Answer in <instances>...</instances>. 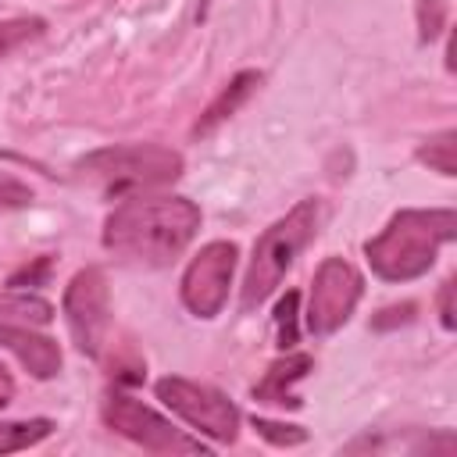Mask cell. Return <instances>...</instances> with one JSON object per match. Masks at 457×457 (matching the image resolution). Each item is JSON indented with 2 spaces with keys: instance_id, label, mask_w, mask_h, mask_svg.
I'll return each instance as SVG.
<instances>
[{
  "instance_id": "7",
  "label": "cell",
  "mask_w": 457,
  "mask_h": 457,
  "mask_svg": "<svg viewBox=\"0 0 457 457\" xmlns=\"http://www.w3.org/2000/svg\"><path fill=\"white\" fill-rule=\"evenodd\" d=\"M68 332L79 346V353L86 357H100L107 332H111V289H107V275L100 268H79L71 275V282L64 286V300H61Z\"/></svg>"
},
{
  "instance_id": "16",
  "label": "cell",
  "mask_w": 457,
  "mask_h": 457,
  "mask_svg": "<svg viewBox=\"0 0 457 457\" xmlns=\"http://www.w3.org/2000/svg\"><path fill=\"white\" fill-rule=\"evenodd\" d=\"M43 32H46L43 18H7V21H0V57H7L18 46L39 39Z\"/></svg>"
},
{
  "instance_id": "18",
  "label": "cell",
  "mask_w": 457,
  "mask_h": 457,
  "mask_svg": "<svg viewBox=\"0 0 457 457\" xmlns=\"http://www.w3.org/2000/svg\"><path fill=\"white\" fill-rule=\"evenodd\" d=\"M50 271H54V253H39L36 261H29V264H21V268H14V271L7 275V289H25V286H46Z\"/></svg>"
},
{
  "instance_id": "4",
  "label": "cell",
  "mask_w": 457,
  "mask_h": 457,
  "mask_svg": "<svg viewBox=\"0 0 457 457\" xmlns=\"http://www.w3.org/2000/svg\"><path fill=\"white\" fill-rule=\"evenodd\" d=\"M79 179L104 189V196H136L161 189L182 175V154L161 143H125L86 154L75 164Z\"/></svg>"
},
{
  "instance_id": "13",
  "label": "cell",
  "mask_w": 457,
  "mask_h": 457,
  "mask_svg": "<svg viewBox=\"0 0 457 457\" xmlns=\"http://www.w3.org/2000/svg\"><path fill=\"white\" fill-rule=\"evenodd\" d=\"M0 321H18V325H50V321H54V307H50L43 296L7 289V293H0Z\"/></svg>"
},
{
  "instance_id": "20",
  "label": "cell",
  "mask_w": 457,
  "mask_h": 457,
  "mask_svg": "<svg viewBox=\"0 0 457 457\" xmlns=\"http://www.w3.org/2000/svg\"><path fill=\"white\" fill-rule=\"evenodd\" d=\"M32 200H36V193H32L29 182H21V179L11 175V171H0V214L21 211V207H29Z\"/></svg>"
},
{
  "instance_id": "11",
  "label": "cell",
  "mask_w": 457,
  "mask_h": 457,
  "mask_svg": "<svg viewBox=\"0 0 457 457\" xmlns=\"http://www.w3.org/2000/svg\"><path fill=\"white\" fill-rule=\"evenodd\" d=\"M314 371V357L311 353H282L278 361L268 364V371L261 375V382H253V400L257 403H268V407H278V411H296L303 407V400L296 396V382L307 378Z\"/></svg>"
},
{
  "instance_id": "9",
  "label": "cell",
  "mask_w": 457,
  "mask_h": 457,
  "mask_svg": "<svg viewBox=\"0 0 457 457\" xmlns=\"http://www.w3.org/2000/svg\"><path fill=\"white\" fill-rule=\"evenodd\" d=\"M236 261H239V246L232 239H214L196 250V257L186 264L182 282H179V296L189 314L196 318L221 314L232 275H236Z\"/></svg>"
},
{
  "instance_id": "8",
  "label": "cell",
  "mask_w": 457,
  "mask_h": 457,
  "mask_svg": "<svg viewBox=\"0 0 457 457\" xmlns=\"http://www.w3.org/2000/svg\"><path fill=\"white\" fill-rule=\"evenodd\" d=\"M361 296H364V275L343 257H325L314 271V286L307 296V314H303L307 332L311 336L339 332L350 321Z\"/></svg>"
},
{
  "instance_id": "19",
  "label": "cell",
  "mask_w": 457,
  "mask_h": 457,
  "mask_svg": "<svg viewBox=\"0 0 457 457\" xmlns=\"http://www.w3.org/2000/svg\"><path fill=\"white\" fill-rule=\"evenodd\" d=\"M250 425H253V432H257L261 439H268L271 446H300V443L307 439V432H303L300 425H282V421H268V418H253Z\"/></svg>"
},
{
  "instance_id": "5",
  "label": "cell",
  "mask_w": 457,
  "mask_h": 457,
  "mask_svg": "<svg viewBox=\"0 0 457 457\" xmlns=\"http://www.w3.org/2000/svg\"><path fill=\"white\" fill-rule=\"evenodd\" d=\"M154 393L171 414H179L200 436H207L214 443H236L243 414L221 389L182 378V375H164V378H157Z\"/></svg>"
},
{
  "instance_id": "10",
  "label": "cell",
  "mask_w": 457,
  "mask_h": 457,
  "mask_svg": "<svg viewBox=\"0 0 457 457\" xmlns=\"http://www.w3.org/2000/svg\"><path fill=\"white\" fill-rule=\"evenodd\" d=\"M0 346L7 353H14L32 378H54L64 364V353H61L57 339H50L43 332H32L29 325H18V321H0Z\"/></svg>"
},
{
  "instance_id": "6",
  "label": "cell",
  "mask_w": 457,
  "mask_h": 457,
  "mask_svg": "<svg viewBox=\"0 0 457 457\" xmlns=\"http://www.w3.org/2000/svg\"><path fill=\"white\" fill-rule=\"evenodd\" d=\"M100 418L111 432L125 436L129 443L150 450V453H211V446L200 439V436H189L182 428H175L164 414H157L154 407L139 403L136 396L129 393H111L100 407Z\"/></svg>"
},
{
  "instance_id": "24",
  "label": "cell",
  "mask_w": 457,
  "mask_h": 457,
  "mask_svg": "<svg viewBox=\"0 0 457 457\" xmlns=\"http://www.w3.org/2000/svg\"><path fill=\"white\" fill-rule=\"evenodd\" d=\"M11 396H14V378H11V371L0 364V407H7Z\"/></svg>"
},
{
  "instance_id": "17",
  "label": "cell",
  "mask_w": 457,
  "mask_h": 457,
  "mask_svg": "<svg viewBox=\"0 0 457 457\" xmlns=\"http://www.w3.org/2000/svg\"><path fill=\"white\" fill-rule=\"evenodd\" d=\"M296 307H300V293L296 289H289L282 300H278V307H275V336H278V346L282 350H289L293 343H296Z\"/></svg>"
},
{
  "instance_id": "12",
  "label": "cell",
  "mask_w": 457,
  "mask_h": 457,
  "mask_svg": "<svg viewBox=\"0 0 457 457\" xmlns=\"http://www.w3.org/2000/svg\"><path fill=\"white\" fill-rule=\"evenodd\" d=\"M264 82V75L261 71H253V68H246V71H239V75H232L228 79V86L204 107V114L196 118V125H193V136H211L221 121H228L253 93H257V86Z\"/></svg>"
},
{
  "instance_id": "15",
  "label": "cell",
  "mask_w": 457,
  "mask_h": 457,
  "mask_svg": "<svg viewBox=\"0 0 457 457\" xmlns=\"http://www.w3.org/2000/svg\"><path fill=\"white\" fill-rule=\"evenodd\" d=\"M414 157H418L421 164H428L432 171L453 179V175H457V132H453V129H443V132L428 136V139L418 146Z\"/></svg>"
},
{
  "instance_id": "3",
  "label": "cell",
  "mask_w": 457,
  "mask_h": 457,
  "mask_svg": "<svg viewBox=\"0 0 457 457\" xmlns=\"http://www.w3.org/2000/svg\"><path fill=\"white\" fill-rule=\"evenodd\" d=\"M321 225V204L314 196L300 200L293 211H286L278 221H271L250 253L246 275H243V289H239V307L243 314L257 311L286 278V271L296 264V257L303 253V246L318 236Z\"/></svg>"
},
{
  "instance_id": "22",
  "label": "cell",
  "mask_w": 457,
  "mask_h": 457,
  "mask_svg": "<svg viewBox=\"0 0 457 457\" xmlns=\"http://www.w3.org/2000/svg\"><path fill=\"white\" fill-rule=\"evenodd\" d=\"M414 303L407 300V303H396V307H386V311H378L375 318H371V328H393V325H407V321H414Z\"/></svg>"
},
{
  "instance_id": "21",
  "label": "cell",
  "mask_w": 457,
  "mask_h": 457,
  "mask_svg": "<svg viewBox=\"0 0 457 457\" xmlns=\"http://www.w3.org/2000/svg\"><path fill=\"white\" fill-rule=\"evenodd\" d=\"M446 25V0H418V36L432 43Z\"/></svg>"
},
{
  "instance_id": "23",
  "label": "cell",
  "mask_w": 457,
  "mask_h": 457,
  "mask_svg": "<svg viewBox=\"0 0 457 457\" xmlns=\"http://www.w3.org/2000/svg\"><path fill=\"white\" fill-rule=\"evenodd\" d=\"M439 321H443L446 332L457 325V318H453V278H446L439 286Z\"/></svg>"
},
{
  "instance_id": "2",
  "label": "cell",
  "mask_w": 457,
  "mask_h": 457,
  "mask_svg": "<svg viewBox=\"0 0 457 457\" xmlns=\"http://www.w3.org/2000/svg\"><path fill=\"white\" fill-rule=\"evenodd\" d=\"M457 236V214L450 207H407L389 218V225L364 243V257L371 271L386 282L421 278L439 250Z\"/></svg>"
},
{
  "instance_id": "14",
  "label": "cell",
  "mask_w": 457,
  "mask_h": 457,
  "mask_svg": "<svg viewBox=\"0 0 457 457\" xmlns=\"http://www.w3.org/2000/svg\"><path fill=\"white\" fill-rule=\"evenodd\" d=\"M57 425L50 418H29V421H0V453H18L36 443H43Z\"/></svg>"
},
{
  "instance_id": "1",
  "label": "cell",
  "mask_w": 457,
  "mask_h": 457,
  "mask_svg": "<svg viewBox=\"0 0 457 457\" xmlns=\"http://www.w3.org/2000/svg\"><path fill=\"white\" fill-rule=\"evenodd\" d=\"M200 207L189 196L136 193L118 204L104 221V246L125 261L150 268L171 264L200 228Z\"/></svg>"
}]
</instances>
